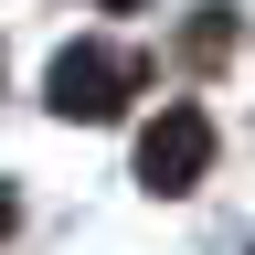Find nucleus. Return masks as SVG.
<instances>
[{"label": "nucleus", "mask_w": 255, "mask_h": 255, "mask_svg": "<svg viewBox=\"0 0 255 255\" xmlns=\"http://www.w3.org/2000/svg\"><path fill=\"white\" fill-rule=\"evenodd\" d=\"M202 170H213V117L202 107H159L149 138H138V181L149 191H191Z\"/></svg>", "instance_id": "2"}, {"label": "nucleus", "mask_w": 255, "mask_h": 255, "mask_svg": "<svg viewBox=\"0 0 255 255\" xmlns=\"http://www.w3.org/2000/svg\"><path fill=\"white\" fill-rule=\"evenodd\" d=\"M11 223H21V202H11V191H0V234H11Z\"/></svg>", "instance_id": "3"}, {"label": "nucleus", "mask_w": 255, "mask_h": 255, "mask_svg": "<svg viewBox=\"0 0 255 255\" xmlns=\"http://www.w3.org/2000/svg\"><path fill=\"white\" fill-rule=\"evenodd\" d=\"M128 96H138V64L128 53H107V43L53 53V117H117Z\"/></svg>", "instance_id": "1"}]
</instances>
